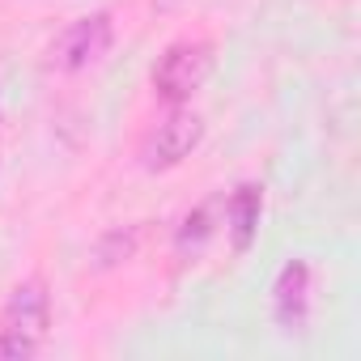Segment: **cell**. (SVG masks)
<instances>
[{
    "instance_id": "6da1fadb",
    "label": "cell",
    "mask_w": 361,
    "mask_h": 361,
    "mask_svg": "<svg viewBox=\"0 0 361 361\" xmlns=\"http://www.w3.org/2000/svg\"><path fill=\"white\" fill-rule=\"evenodd\" d=\"M213 64H217V47L209 39H178L153 64V94L170 106H183L209 85Z\"/></svg>"
},
{
    "instance_id": "7a4b0ae2",
    "label": "cell",
    "mask_w": 361,
    "mask_h": 361,
    "mask_svg": "<svg viewBox=\"0 0 361 361\" xmlns=\"http://www.w3.org/2000/svg\"><path fill=\"white\" fill-rule=\"evenodd\" d=\"M200 140H204V119L196 115V111H170L149 136H145V145H140V166L145 170H174L183 157H192L196 149H200Z\"/></svg>"
},
{
    "instance_id": "3957f363",
    "label": "cell",
    "mask_w": 361,
    "mask_h": 361,
    "mask_svg": "<svg viewBox=\"0 0 361 361\" xmlns=\"http://www.w3.org/2000/svg\"><path fill=\"white\" fill-rule=\"evenodd\" d=\"M111 43H115V22H111L106 9H98V13L73 22V26L51 43V64H56L60 73H81V68L98 64V60L111 51Z\"/></svg>"
},
{
    "instance_id": "277c9868",
    "label": "cell",
    "mask_w": 361,
    "mask_h": 361,
    "mask_svg": "<svg viewBox=\"0 0 361 361\" xmlns=\"http://www.w3.org/2000/svg\"><path fill=\"white\" fill-rule=\"evenodd\" d=\"M0 331H18V336L43 344V336L51 331V293L39 276L13 285V293L0 306Z\"/></svg>"
},
{
    "instance_id": "5b68a950",
    "label": "cell",
    "mask_w": 361,
    "mask_h": 361,
    "mask_svg": "<svg viewBox=\"0 0 361 361\" xmlns=\"http://www.w3.org/2000/svg\"><path fill=\"white\" fill-rule=\"evenodd\" d=\"M310 264L306 259H289L276 281H272V319L281 331H306L310 319Z\"/></svg>"
},
{
    "instance_id": "8992f818",
    "label": "cell",
    "mask_w": 361,
    "mask_h": 361,
    "mask_svg": "<svg viewBox=\"0 0 361 361\" xmlns=\"http://www.w3.org/2000/svg\"><path fill=\"white\" fill-rule=\"evenodd\" d=\"M259 217H264V188L259 183H243L230 192L226 200V230H230V243L234 251H247L259 234Z\"/></svg>"
},
{
    "instance_id": "52a82bcc",
    "label": "cell",
    "mask_w": 361,
    "mask_h": 361,
    "mask_svg": "<svg viewBox=\"0 0 361 361\" xmlns=\"http://www.w3.org/2000/svg\"><path fill=\"white\" fill-rule=\"evenodd\" d=\"M140 247V226H123V230H106L98 243H94V268H119L136 255Z\"/></svg>"
},
{
    "instance_id": "ba28073f",
    "label": "cell",
    "mask_w": 361,
    "mask_h": 361,
    "mask_svg": "<svg viewBox=\"0 0 361 361\" xmlns=\"http://www.w3.org/2000/svg\"><path fill=\"white\" fill-rule=\"evenodd\" d=\"M213 204H200V209H192L183 221H178V234H174V247H178V255H200L204 247H209V238H213Z\"/></svg>"
},
{
    "instance_id": "9c48e42d",
    "label": "cell",
    "mask_w": 361,
    "mask_h": 361,
    "mask_svg": "<svg viewBox=\"0 0 361 361\" xmlns=\"http://www.w3.org/2000/svg\"><path fill=\"white\" fill-rule=\"evenodd\" d=\"M39 353V340H26L18 331H0V361H26Z\"/></svg>"
}]
</instances>
